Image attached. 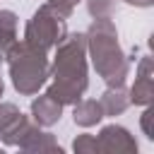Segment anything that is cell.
<instances>
[{
	"mask_svg": "<svg viewBox=\"0 0 154 154\" xmlns=\"http://www.w3.org/2000/svg\"><path fill=\"white\" fill-rule=\"evenodd\" d=\"M87 87V70H84V36L72 34L67 36L55 58V87L48 91L55 101H77Z\"/></svg>",
	"mask_w": 154,
	"mask_h": 154,
	"instance_id": "cell-1",
	"label": "cell"
},
{
	"mask_svg": "<svg viewBox=\"0 0 154 154\" xmlns=\"http://www.w3.org/2000/svg\"><path fill=\"white\" fill-rule=\"evenodd\" d=\"M116 38L118 34L108 19H96L89 29V48L94 55V65L111 87L123 84L128 77V60Z\"/></svg>",
	"mask_w": 154,
	"mask_h": 154,
	"instance_id": "cell-2",
	"label": "cell"
},
{
	"mask_svg": "<svg viewBox=\"0 0 154 154\" xmlns=\"http://www.w3.org/2000/svg\"><path fill=\"white\" fill-rule=\"evenodd\" d=\"M10 67H12V79H14V87L24 94H31L36 91L43 79H46V58H43V51L31 46V43H24L19 48L12 51L10 55Z\"/></svg>",
	"mask_w": 154,
	"mask_h": 154,
	"instance_id": "cell-3",
	"label": "cell"
},
{
	"mask_svg": "<svg viewBox=\"0 0 154 154\" xmlns=\"http://www.w3.org/2000/svg\"><path fill=\"white\" fill-rule=\"evenodd\" d=\"M63 14L55 10V7H43L34 14V19L29 22V29H26V43L36 46V48H48L53 43H60L63 41Z\"/></svg>",
	"mask_w": 154,
	"mask_h": 154,
	"instance_id": "cell-4",
	"label": "cell"
},
{
	"mask_svg": "<svg viewBox=\"0 0 154 154\" xmlns=\"http://www.w3.org/2000/svg\"><path fill=\"white\" fill-rule=\"evenodd\" d=\"M99 144L108 152H135L137 144L135 140L128 135L125 128H118V125H108L101 130V137H99Z\"/></svg>",
	"mask_w": 154,
	"mask_h": 154,
	"instance_id": "cell-5",
	"label": "cell"
},
{
	"mask_svg": "<svg viewBox=\"0 0 154 154\" xmlns=\"http://www.w3.org/2000/svg\"><path fill=\"white\" fill-rule=\"evenodd\" d=\"M101 111L106 113V116H118V113H123L125 108H128V103H130V96H128V91L123 89V84H113L103 96H101Z\"/></svg>",
	"mask_w": 154,
	"mask_h": 154,
	"instance_id": "cell-6",
	"label": "cell"
},
{
	"mask_svg": "<svg viewBox=\"0 0 154 154\" xmlns=\"http://www.w3.org/2000/svg\"><path fill=\"white\" fill-rule=\"evenodd\" d=\"M31 111H34V116H36L38 123L51 125V123H55L60 118V101H55L53 96H41L38 101H34Z\"/></svg>",
	"mask_w": 154,
	"mask_h": 154,
	"instance_id": "cell-7",
	"label": "cell"
},
{
	"mask_svg": "<svg viewBox=\"0 0 154 154\" xmlns=\"http://www.w3.org/2000/svg\"><path fill=\"white\" fill-rule=\"evenodd\" d=\"M101 118H103V111H101V103H96V101H82L75 108V123H79V125H94Z\"/></svg>",
	"mask_w": 154,
	"mask_h": 154,
	"instance_id": "cell-8",
	"label": "cell"
},
{
	"mask_svg": "<svg viewBox=\"0 0 154 154\" xmlns=\"http://www.w3.org/2000/svg\"><path fill=\"white\" fill-rule=\"evenodd\" d=\"M154 96V84H152V75H137L132 89H130V101L135 103H149Z\"/></svg>",
	"mask_w": 154,
	"mask_h": 154,
	"instance_id": "cell-9",
	"label": "cell"
},
{
	"mask_svg": "<svg viewBox=\"0 0 154 154\" xmlns=\"http://www.w3.org/2000/svg\"><path fill=\"white\" fill-rule=\"evenodd\" d=\"M116 10V0H89V12L96 19H108Z\"/></svg>",
	"mask_w": 154,
	"mask_h": 154,
	"instance_id": "cell-10",
	"label": "cell"
},
{
	"mask_svg": "<svg viewBox=\"0 0 154 154\" xmlns=\"http://www.w3.org/2000/svg\"><path fill=\"white\" fill-rule=\"evenodd\" d=\"M152 118H154V111H152V108H147V111L142 113V130H144V135H147V137H154V130H152Z\"/></svg>",
	"mask_w": 154,
	"mask_h": 154,
	"instance_id": "cell-11",
	"label": "cell"
},
{
	"mask_svg": "<svg viewBox=\"0 0 154 154\" xmlns=\"http://www.w3.org/2000/svg\"><path fill=\"white\" fill-rule=\"evenodd\" d=\"M48 2H51V5L65 17V14H70V10H72V5H75L77 0H48Z\"/></svg>",
	"mask_w": 154,
	"mask_h": 154,
	"instance_id": "cell-12",
	"label": "cell"
},
{
	"mask_svg": "<svg viewBox=\"0 0 154 154\" xmlns=\"http://www.w3.org/2000/svg\"><path fill=\"white\" fill-rule=\"evenodd\" d=\"M125 2H132V5H140V7H147V5H152V0H125Z\"/></svg>",
	"mask_w": 154,
	"mask_h": 154,
	"instance_id": "cell-13",
	"label": "cell"
},
{
	"mask_svg": "<svg viewBox=\"0 0 154 154\" xmlns=\"http://www.w3.org/2000/svg\"><path fill=\"white\" fill-rule=\"evenodd\" d=\"M0 94H2V82H0Z\"/></svg>",
	"mask_w": 154,
	"mask_h": 154,
	"instance_id": "cell-14",
	"label": "cell"
}]
</instances>
